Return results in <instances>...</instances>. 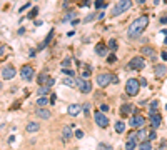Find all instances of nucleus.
I'll return each instance as SVG.
<instances>
[{"label":"nucleus","instance_id":"bb28decb","mask_svg":"<svg viewBox=\"0 0 167 150\" xmlns=\"http://www.w3.org/2000/svg\"><path fill=\"white\" fill-rule=\"evenodd\" d=\"M38 130V123H35V122H30L27 125V132H37Z\"/></svg>","mask_w":167,"mask_h":150},{"label":"nucleus","instance_id":"f3484780","mask_svg":"<svg viewBox=\"0 0 167 150\" xmlns=\"http://www.w3.org/2000/svg\"><path fill=\"white\" fill-rule=\"evenodd\" d=\"M154 73L159 75V77H164L167 73V67L162 65V63H159V65H154Z\"/></svg>","mask_w":167,"mask_h":150},{"label":"nucleus","instance_id":"0eeeda50","mask_svg":"<svg viewBox=\"0 0 167 150\" xmlns=\"http://www.w3.org/2000/svg\"><path fill=\"white\" fill-rule=\"evenodd\" d=\"M77 87H79V90L82 92V94H89V92L92 90V85L87 78H77Z\"/></svg>","mask_w":167,"mask_h":150},{"label":"nucleus","instance_id":"f8f14e48","mask_svg":"<svg viewBox=\"0 0 167 150\" xmlns=\"http://www.w3.org/2000/svg\"><path fill=\"white\" fill-rule=\"evenodd\" d=\"M137 140H139V137H137V132L136 134H130L129 138H127L125 142V150H134L137 147Z\"/></svg>","mask_w":167,"mask_h":150},{"label":"nucleus","instance_id":"1a4fd4ad","mask_svg":"<svg viewBox=\"0 0 167 150\" xmlns=\"http://www.w3.org/2000/svg\"><path fill=\"white\" fill-rule=\"evenodd\" d=\"M112 77H114L112 73H100V75H97L99 87H107V85L112 82Z\"/></svg>","mask_w":167,"mask_h":150},{"label":"nucleus","instance_id":"72a5a7b5","mask_svg":"<svg viewBox=\"0 0 167 150\" xmlns=\"http://www.w3.org/2000/svg\"><path fill=\"white\" fill-rule=\"evenodd\" d=\"M70 63H72V60H70V59H65V60L62 62V67H64V69H67V67H69Z\"/></svg>","mask_w":167,"mask_h":150},{"label":"nucleus","instance_id":"de8ad7c7","mask_svg":"<svg viewBox=\"0 0 167 150\" xmlns=\"http://www.w3.org/2000/svg\"><path fill=\"white\" fill-rule=\"evenodd\" d=\"M164 44H165V45H167V37H165V40H164Z\"/></svg>","mask_w":167,"mask_h":150},{"label":"nucleus","instance_id":"2eb2a0df","mask_svg":"<svg viewBox=\"0 0 167 150\" xmlns=\"http://www.w3.org/2000/svg\"><path fill=\"white\" fill-rule=\"evenodd\" d=\"M161 123H162L161 115L152 112V115H151V125H152V128H159V127H161Z\"/></svg>","mask_w":167,"mask_h":150},{"label":"nucleus","instance_id":"09e8293b","mask_svg":"<svg viewBox=\"0 0 167 150\" xmlns=\"http://www.w3.org/2000/svg\"><path fill=\"white\" fill-rule=\"evenodd\" d=\"M65 5H67V0H65Z\"/></svg>","mask_w":167,"mask_h":150},{"label":"nucleus","instance_id":"6ab92c4d","mask_svg":"<svg viewBox=\"0 0 167 150\" xmlns=\"http://www.w3.org/2000/svg\"><path fill=\"white\" fill-rule=\"evenodd\" d=\"M142 53L147 55V57H151L152 60H155V57H157V55H155V50L152 47H144V48H142Z\"/></svg>","mask_w":167,"mask_h":150},{"label":"nucleus","instance_id":"f257e3e1","mask_svg":"<svg viewBox=\"0 0 167 150\" xmlns=\"http://www.w3.org/2000/svg\"><path fill=\"white\" fill-rule=\"evenodd\" d=\"M147 23H149V17L147 15H142L137 20H134V22L129 25V28H127L129 37H137V35H140L142 32H144V28L147 27Z\"/></svg>","mask_w":167,"mask_h":150},{"label":"nucleus","instance_id":"2f4dec72","mask_svg":"<svg viewBox=\"0 0 167 150\" xmlns=\"http://www.w3.org/2000/svg\"><path fill=\"white\" fill-rule=\"evenodd\" d=\"M104 7H105L104 0H97V2H95V9H104Z\"/></svg>","mask_w":167,"mask_h":150},{"label":"nucleus","instance_id":"79ce46f5","mask_svg":"<svg viewBox=\"0 0 167 150\" xmlns=\"http://www.w3.org/2000/svg\"><path fill=\"white\" fill-rule=\"evenodd\" d=\"M28 9V3H25V5L22 7V9H19V12H24V10H27Z\"/></svg>","mask_w":167,"mask_h":150},{"label":"nucleus","instance_id":"a878e982","mask_svg":"<svg viewBox=\"0 0 167 150\" xmlns=\"http://www.w3.org/2000/svg\"><path fill=\"white\" fill-rule=\"evenodd\" d=\"M124 130H125V123H124V122H117L115 123V132H117V134H122Z\"/></svg>","mask_w":167,"mask_h":150},{"label":"nucleus","instance_id":"9b49d317","mask_svg":"<svg viewBox=\"0 0 167 150\" xmlns=\"http://www.w3.org/2000/svg\"><path fill=\"white\" fill-rule=\"evenodd\" d=\"M15 73H17V70L13 69L12 65H7V67H3V69H2V78H3V80H10V78H13V77H15Z\"/></svg>","mask_w":167,"mask_h":150},{"label":"nucleus","instance_id":"b1692460","mask_svg":"<svg viewBox=\"0 0 167 150\" xmlns=\"http://www.w3.org/2000/svg\"><path fill=\"white\" fill-rule=\"evenodd\" d=\"M64 85H69V87H74V85H77V78L75 77H70V78H65V80H62Z\"/></svg>","mask_w":167,"mask_h":150},{"label":"nucleus","instance_id":"4468645a","mask_svg":"<svg viewBox=\"0 0 167 150\" xmlns=\"http://www.w3.org/2000/svg\"><path fill=\"white\" fill-rule=\"evenodd\" d=\"M80 110H82V107H80L79 103H74V105L67 107V113H69L70 117H77L80 113Z\"/></svg>","mask_w":167,"mask_h":150},{"label":"nucleus","instance_id":"dca6fc26","mask_svg":"<svg viewBox=\"0 0 167 150\" xmlns=\"http://www.w3.org/2000/svg\"><path fill=\"white\" fill-rule=\"evenodd\" d=\"M35 113H37L38 117H40V119H50V112H49L47 109H44V107H37V109H35Z\"/></svg>","mask_w":167,"mask_h":150},{"label":"nucleus","instance_id":"c03bdc74","mask_svg":"<svg viewBox=\"0 0 167 150\" xmlns=\"http://www.w3.org/2000/svg\"><path fill=\"white\" fill-rule=\"evenodd\" d=\"M140 85H147V80H145V78H140Z\"/></svg>","mask_w":167,"mask_h":150},{"label":"nucleus","instance_id":"7c9ffc66","mask_svg":"<svg viewBox=\"0 0 167 150\" xmlns=\"http://www.w3.org/2000/svg\"><path fill=\"white\" fill-rule=\"evenodd\" d=\"M115 48H117V42L114 40V38H112V40H109V50H112V52H114Z\"/></svg>","mask_w":167,"mask_h":150},{"label":"nucleus","instance_id":"f03ea898","mask_svg":"<svg viewBox=\"0 0 167 150\" xmlns=\"http://www.w3.org/2000/svg\"><path fill=\"white\" fill-rule=\"evenodd\" d=\"M130 7H132V0H119V2H117V5L112 9L111 15L112 17H117V15H120V13L127 12Z\"/></svg>","mask_w":167,"mask_h":150},{"label":"nucleus","instance_id":"f704fd0d","mask_svg":"<svg viewBox=\"0 0 167 150\" xmlns=\"http://www.w3.org/2000/svg\"><path fill=\"white\" fill-rule=\"evenodd\" d=\"M107 62H109V63H115V62H117V57H115V55H109Z\"/></svg>","mask_w":167,"mask_h":150},{"label":"nucleus","instance_id":"ddd939ff","mask_svg":"<svg viewBox=\"0 0 167 150\" xmlns=\"http://www.w3.org/2000/svg\"><path fill=\"white\" fill-rule=\"evenodd\" d=\"M72 128H75V127H72V125H65V127L62 128V142H69L70 140V137H72Z\"/></svg>","mask_w":167,"mask_h":150},{"label":"nucleus","instance_id":"39448f33","mask_svg":"<svg viewBox=\"0 0 167 150\" xmlns=\"http://www.w3.org/2000/svg\"><path fill=\"white\" fill-rule=\"evenodd\" d=\"M145 67V60L142 57H134L129 63H127V70H142Z\"/></svg>","mask_w":167,"mask_h":150},{"label":"nucleus","instance_id":"4c0bfd02","mask_svg":"<svg viewBox=\"0 0 167 150\" xmlns=\"http://www.w3.org/2000/svg\"><path fill=\"white\" fill-rule=\"evenodd\" d=\"M157 107H159V103H157V102H155V100H154V102L151 103V110H152V112H154V110L157 109Z\"/></svg>","mask_w":167,"mask_h":150},{"label":"nucleus","instance_id":"7ed1b4c3","mask_svg":"<svg viewBox=\"0 0 167 150\" xmlns=\"http://www.w3.org/2000/svg\"><path fill=\"white\" fill-rule=\"evenodd\" d=\"M139 88H140V82H139V80H136V78H130V80H127V85H125L127 95H130V97L137 95V94H139Z\"/></svg>","mask_w":167,"mask_h":150},{"label":"nucleus","instance_id":"412c9836","mask_svg":"<svg viewBox=\"0 0 167 150\" xmlns=\"http://www.w3.org/2000/svg\"><path fill=\"white\" fill-rule=\"evenodd\" d=\"M74 19H75V12L70 10V12H67L65 15L62 17V22H74Z\"/></svg>","mask_w":167,"mask_h":150},{"label":"nucleus","instance_id":"c9c22d12","mask_svg":"<svg viewBox=\"0 0 167 150\" xmlns=\"http://www.w3.org/2000/svg\"><path fill=\"white\" fill-rule=\"evenodd\" d=\"M62 72L65 73V75H70V77H74V75H75V73H74V70H69V69H62Z\"/></svg>","mask_w":167,"mask_h":150},{"label":"nucleus","instance_id":"5701e85b","mask_svg":"<svg viewBox=\"0 0 167 150\" xmlns=\"http://www.w3.org/2000/svg\"><path fill=\"white\" fill-rule=\"evenodd\" d=\"M50 94V87H47V85H42L40 88H38V95L40 97H45V95Z\"/></svg>","mask_w":167,"mask_h":150},{"label":"nucleus","instance_id":"4be33fe9","mask_svg":"<svg viewBox=\"0 0 167 150\" xmlns=\"http://www.w3.org/2000/svg\"><path fill=\"white\" fill-rule=\"evenodd\" d=\"M49 80H50V77H49L47 73H40V75H38V78H37V82H38L40 85H47Z\"/></svg>","mask_w":167,"mask_h":150},{"label":"nucleus","instance_id":"9d476101","mask_svg":"<svg viewBox=\"0 0 167 150\" xmlns=\"http://www.w3.org/2000/svg\"><path fill=\"white\" fill-rule=\"evenodd\" d=\"M20 75H22L24 80L30 82L32 78H34V69H32L30 65H24L22 69H20Z\"/></svg>","mask_w":167,"mask_h":150},{"label":"nucleus","instance_id":"e433bc0d","mask_svg":"<svg viewBox=\"0 0 167 150\" xmlns=\"http://www.w3.org/2000/svg\"><path fill=\"white\" fill-rule=\"evenodd\" d=\"M37 13H38V10H37V9H34V10H32V12H30V13H28V17H30V19H34V17L37 15Z\"/></svg>","mask_w":167,"mask_h":150},{"label":"nucleus","instance_id":"c756f323","mask_svg":"<svg viewBox=\"0 0 167 150\" xmlns=\"http://www.w3.org/2000/svg\"><path fill=\"white\" fill-rule=\"evenodd\" d=\"M97 150H114V148L111 147V145H107V144H99Z\"/></svg>","mask_w":167,"mask_h":150},{"label":"nucleus","instance_id":"423d86ee","mask_svg":"<svg viewBox=\"0 0 167 150\" xmlns=\"http://www.w3.org/2000/svg\"><path fill=\"white\" fill-rule=\"evenodd\" d=\"M94 119H95V123H97L100 128H107V127H109V119L100 112V110L94 113Z\"/></svg>","mask_w":167,"mask_h":150},{"label":"nucleus","instance_id":"393cba45","mask_svg":"<svg viewBox=\"0 0 167 150\" xmlns=\"http://www.w3.org/2000/svg\"><path fill=\"white\" fill-rule=\"evenodd\" d=\"M151 148H152V144H151V140L140 142V147H139V150H151Z\"/></svg>","mask_w":167,"mask_h":150},{"label":"nucleus","instance_id":"473e14b6","mask_svg":"<svg viewBox=\"0 0 167 150\" xmlns=\"http://www.w3.org/2000/svg\"><path fill=\"white\" fill-rule=\"evenodd\" d=\"M94 19H99V15H95V13H90V15L85 17V22H92Z\"/></svg>","mask_w":167,"mask_h":150},{"label":"nucleus","instance_id":"37998d69","mask_svg":"<svg viewBox=\"0 0 167 150\" xmlns=\"http://www.w3.org/2000/svg\"><path fill=\"white\" fill-rule=\"evenodd\" d=\"M55 100H57V97H55V95H52V97H50V103H55Z\"/></svg>","mask_w":167,"mask_h":150},{"label":"nucleus","instance_id":"6e6552de","mask_svg":"<svg viewBox=\"0 0 167 150\" xmlns=\"http://www.w3.org/2000/svg\"><path fill=\"white\" fill-rule=\"evenodd\" d=\"M144 123H145V119L142 115H132V117H130V120H129V125H130V127H134V128H142V127H144Z\"/></svg>","mask_w":167,"mask_h":150},{"label":"nucleus","instance_id":"aec40b11","mask_svg":"<svg viewBox=\"0 0 167 150\" xmlns=\"http://www.w3.org/2000/svg\"><path fill=\"white\" fill-rule=\"evenodd\" d=\"M132 112V105L130 103H124L122 107H120V115L122 117H127V113Z\"/></svg>","mask_w":167,"mask_h":150},{"label":"nucleus","instance_id":"a18cd8bd","mask_svg":"<svg viewBox=\"0 0 167 150\" xmlns=\"http://www.w3.org/2000/svg\"><path fill=\"white\" fill-rule=\"evenodd\" d=\"M161 23H167V19H165V17H162V19H161Z\"/></svg>","mask_w":167,"mask_h":150},{"label":"nucleus","instance_id":"a19ab883","mask_svg":"<svg viewBox=\"0 0 167 150\" xmlns=\"http://www.w3.org/2000/svg\"><path fill=\"white\" fill-rule=\"evenodd\" d=\"M100 110H102V112H107L109 107H107V105H100Z\"/></svg>","mask_w":167,"mask_h":150},{"label":"nucleus","instance_id":"20e7f679","mask_svg":"<svg viewBox=\"0 0 167 150\" xmlns=\"http://www.w3.org/2000/svg\"><path fill=\"white\" fill-rule=\"evenodd\" d=\"M137 137H139V142H145V140H154L157 137V134H155V130L140 128V130H137Z\"/></svg>","mask_w":167,"mask_h":150},{"label":"nucleus","instance_id":"a211bd4d","mask_svg":"<svg viewBox=\"0 0 167 150\" xmlns=\"http://www.w3.org/2000/svg\"><path fill=\"white\" fill-rule=\"evenodd\" d=\"M95 53L100 57H105L107 55V47H105L104 44H97V47H95Z\"/></svg>","mask_w":167,"mask_h":150},{"label":"nucleus","instance_id":"49530a36","mask_svg":"<svg viewBox=\"0 0 167 150\" xmlns=\"http://www.w3.org/2000/svg\"><path fill=\"white\" fill-rule=\"evenodd\" d=\"M162 59L167 60V52H162Z\"/></svg>","mask_w":167,"mask_h":150},{"label":"nucleus","instance_id":"ea45409f","mask_svg":"<svg viewBox=\"0 0 167 150\" xmlns=\"http://www.w3.org/2000/svg\"><path fill=\"white\" fill-rule=\"evenodd\" d=\"M75 137H77V138H82V137H84V132H82V130H77V132H75Z\"/></svg>","mask_w":167,"mask_h":150},{"label":"nucleus","instance_id":"58836bf2","mask_svg":"<svg viewBox=\"0 0 167 150\" xmlns=\"http://www.w3.org/2000/svg\"><path fill=\"white\" fill-rule=\"evenodd\" d=\"M82 110H84L85 113H89V110H90V103H85V105L82 107Z\"/></svg>","mask_w":167,"mask_h":150},{"label":"nucleus","instance_id":"cd10ccee","mask_svg":"<svg viewBox=\"0 0 167 150\" xmlns=\"http://www.w3.org/2000/svg\"><path fill=\"white\" fill-rule=\"evenodd\" d=\"M47 102H49L47 97H40V98L37 100V105L38 107H45V105H47Z\"/></svg>","mask_w":167,"mask_h":150},{"label":"nucleus","instance_id":"c85d7f7f","mask_svg":"<svg viewBox=\"0 0 167 150\" xmlns=\"http://www.w3.org/2000/svg\"><path fill=\"white\" fill-rule=\"evenodd\" d=\"M52 37H54V30H50V34H49V35H47V38H45V40H44V44H42V47H44V45H47V44H50Z\"/></svg>","mask_w":167,"mask_h":150}]
</instances>
